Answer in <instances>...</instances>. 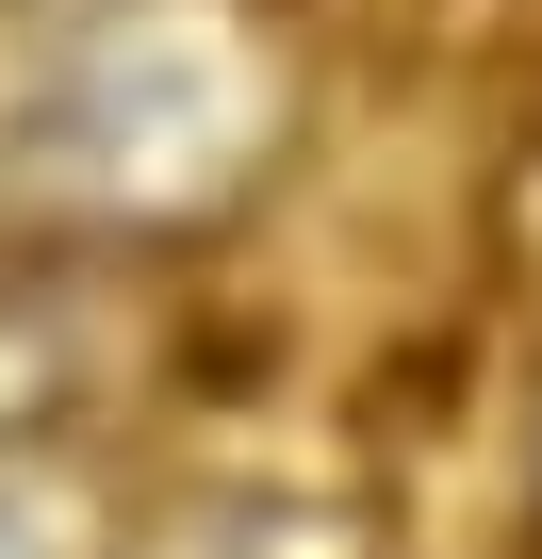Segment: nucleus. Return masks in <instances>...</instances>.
Returning a JSON list of instances; mask_svg holds the SVG:
<instances>
[{"label": "nucleus", "instance_id": "nucleus-1", "mask_svg": "<svg viewBox=\"0 0 542 559\" xmlns=\"http://www.w3.org/2000/svg\"><path fill=\"white\" fill-rule=\"evenodd\" d=\"M0 559H99V526H67L50 493H0Z\"/></svg>", "mask_w": 542, "mask_h": 559}]
</instances>
